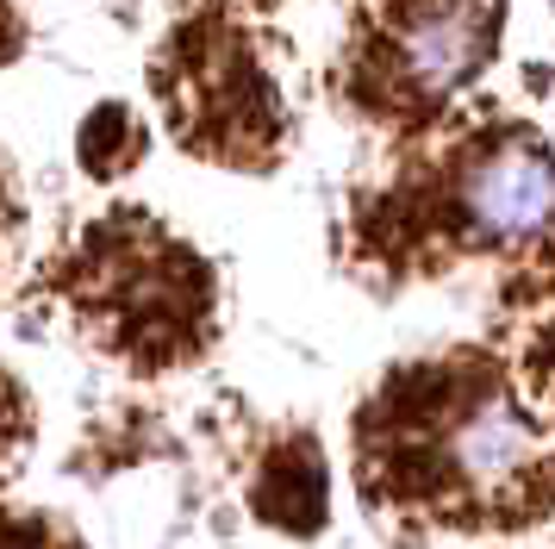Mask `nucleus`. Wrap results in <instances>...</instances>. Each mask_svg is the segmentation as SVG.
Instances as JSON below:
<instances>
[{
	"label": "nucleus",
	"mask_w": 555,
	"mask_h": 549,
	"mask_svg": "<svg viewBox=\"0 0 555 549\" xmlns=\"http://www.w3.org/2000/svg\"><path fill=\"white\" fill-rule=\"evenodd\" d=\"M362 494L400 531H518L555 512L550 324L505 362L455 349L387 374L356 419Z\"/></svg>",
	"instance_id": "obj_1"
},
{
	"label": "nucleus",
	"mask_w": 555,
	"mask_h": 549,
	"mask_svg": "<svg viewBox=\"0 0 555 549\" xmlns=\"http://www.w3.org/2000/svg\"><path fill=\"white\" fill-rule=\"evenodd\" d=\"M101 263H94V319L113 349L138 356L144 369L181 362L206 344V269L194 250H181L176 238H163L144 219L106 225Z\"/></svg>",
	"instance_id": "obj_2"
},
{
	"label": "nucleus",
	"mask_w": 555,
	"mask_h": 549,
	"mask_svg": "<svg viewBox=\"0 0 555 549\" xmlns=\"http://www.w3.org/2000/svg\"><path fill=\"white\" fill-rule=\"evenodd\" d=\"M156 88L169 100L181 144L206 150L219 163L262 169L287 138V113L269 69L256 63L237 25L225 20H194L176 31V44L156 69Z\"/></svg>",
	"instance_id": "obj_3"
},
{
	"label": "nucleus",
	"mask_w": 555,
	"mask_h": 549,
	"mask_svg": "<svg viewBox=\"0 0 555 549\" xmlns=\"http://www.w3.org/2000/svg\"><path fill=\"white\" fill-rule=\"evenodd\" d=\"M325 462H319V444L312 437H294V444H281L262 469H256V487H250V506L262 512L269 524L281 531H300L312 537L319 524H325Z\"/></svg>",
	"instance_id": "obj_4"
},
{
	"label": "nucleus",
	"mask_w": 555,
	"mask_h": 549,
	"mask_svg": "<svg viewBox=\"0 0 555 549\" xmlns=\"http://www.w3.org/2000/svg\"><path fill=\"white\" fill-rule=\"evenodd\" d=\"M138 150H144V125L131 119L126 106H101L94 119L81 125V163L94 175H119L138 163Z\"/></svg>",
	"instance_id": "obj_5"
},
{
	"label": "nucleus",
	"mask_w": 555,
	"mask_h": 549,
	"mask_svg": "<svg viewBox=\"0 0 555 549\" xmlns=\"http://www.w3.org/2000/svg\"><path fill=\"white\" fill-rule=\"evenodd\" d=\"M0 549H44L38 524H0Z\"/></svg>",
	"instance_id": "obj_6"
}]
</instances>
